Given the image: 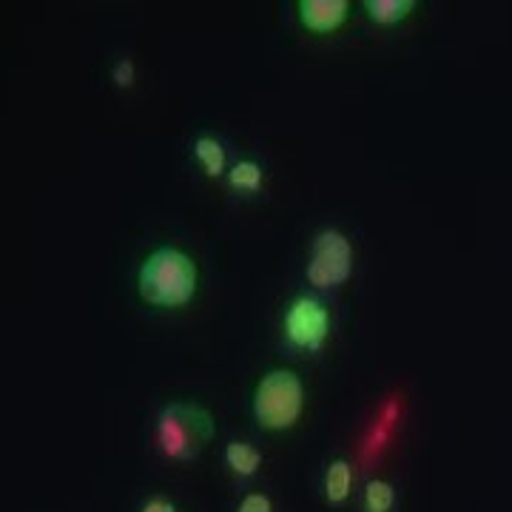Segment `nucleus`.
<instances>
[{
    "label": "nucleus",
    "mask_w": 512,
    "mask_h": 512,
    "mask_svg": "<svg viewBox=\"0 0 512 512\" xmlns=\"http://www.w3.org/2000/svg\"><path fill=\"white\" fill-rule=\"evenodd\" d=\"M114 83L120 86V89H128L131 83H134V60L131 57H123V60H117V66H114Z\"/></svg>",
    "instance_id": "14"
},
{
    "label": "nucleus",
    "mask_w": 512,
    "mask_h": 512,
    "mask_svg": "<svg viewBox=\"0 0 512 512\" xmlns=\"http://www.w3.org/2000/svg\"><path fill=\"white\" fill-rule=\"evenodd\" d=\"M225 464H228V470L237 478H251L256 476V470L262 464V456H259L256 447L245 444V441H228V447H225Z\"/></svg>",
    "instance_id": "9"
},
{
    "label": "nucleus",
    "mask_w": 512,
    "mask_h": 512,
    "mask_svg": "<svg viewBox=\"0 0 512 512\" xmlns=\"http://www.w3.org/2000/svg\"><path fill=\"white\" fill-rule=\"evenodd\" d=\"M197 282H200L197 262L183 248L174 245L151 251L137 271L140 299L151 308H163V311L185 308L197 296Z\"/></svg>",
    "instance_id": "1"
},
{
    "label": "nucleus",
    "mask_w": 512,
    "mask_h": 512,
    "mask_svg": "<svg viewBox=\"0 0 512 512\" xmlns=\"http://www.w3.org/2000/svg\"><path fill=\"white\" fill-rule=\"evenodd\" d=\"M299 23L313 35H330L336 32L350 15L348 0H299L296 3Z\"/></svg>",
    "instance_id": "6"
},
{
    "label": "nucleus",
    "mask_w": 512,
    "mask_h": 512,
    "mask_svg": "<svg viewBox=\"0 0 512 512\" xmlns=\"http://www.w3.org/2000/svg\"><path fill=\"white\" fill-rule=\"evenodd\" d=\"M353 487V470L345 458H336L330 461L328 470H325V498L328 504H345Z\"/></svg>",
    "instance_id": "8"
},
{
    "label": "nucleus",
    "mask_w": 512,
    "mask_h": 512,
    "mask_svg": "<svg viewBox=\"0 0 512 512\" xmlns=\"http://www.w3.org/2000/svg\"><path fill=\"white\" fill-rule=\"evenodd\" d=\"M282 330H285V339H288L291 348L316 353V350L325 348V342H328L330 311L325 308L322 299L302 293V296L293 299L285 316H282Z\"/></svg>",
    "instance_id": "5"
},
{
    "label": "nucleus",
    "mask_w": 512,
    "mask_h": 512,
    "mask_svg": "<svg viewBox=\"0 0 512 512\" xmlns=\"http://www.w3.org/2000/svg\"><path fill=\"white\" fill-rule=\"evenodd\" d=\"M305 410V384L293 370L265 373L254 390V419L262 430H291Z\"/></svg>",
    "instance_id": "3"
},
{
    "label": "nucleus",
    "mask_w": 512,
    "mask_h": 512,
    "mask_svg": "<svg viewBox=\"0 0 512 512\" xmlns=\"http://www.w3.org/2000/svg\"><path fill=\"white\" fill-rule=\"evenodd\" d=\"M191 148H194V157L200 160L202 171H205L208 177H222V174H228V171H225V148H222V143L217 137L200 134Z\"/></svg>",
    "instance_id": "10"
},
{
    "label": "nucleus",
    "mask_w": 512,
    "mask_h": 512,
    "mask_svg": "<svg viewBox=\"0 0 512 512\" xmlns=\"http://www.w3.org/2000/svg\"><path fill=\"white\" fill-rule=\"evenodd\" d=\"M365 512H390L393 504H396V490L390 481H382V478H373L365 487Z\"/></svg>",
    "instance_id": "12"
},
{
    "label": "nucleus",
    "mask_w": 512,
    "mask_h": 512,
    "mask_svg": "<svg viewBox=\"0 0 512 512\" xmlns=\"http://www.w3.org/2000/svg\"><path fill=\"white\" fill-rule=\"evenodd\" d=\"M262 183H265V171H262V165L256 163V160H239L228 171V185L234 191L256 194L262 188Z\"/></svg>",
    "instance_id": "11"
},
{
    "label": "nucleus",
    "mask_w": 512,
    "mask_h": 512,
    "mask_svg": "<svg viewBox=\"0 0 512 512\" xmlns=\"http://www.w3.org/2000/svg\"><path fill=\"white\" fill-rule=\"evenodd\" d=\"M211 436L214 419L200 404L171 402L157 413V444L174 461H194Z\"/></svg>",
    "instance_id": "2"
},
{
    "label": "nucleus",
    "mask_w": 512,
    "mask_h": 512,
    "mask_svg": "<svg viewBox=\"0 0 512 512\" xmlns=\"http://www.w3.org/2000/svg\"><path fill=\"white\" fill-rule=\"evenodd\" d=\"M237 512H274V504H271L268 495L248 493L242 498V504L237 507Z\"/></svg>",
    "instance_id": "13"
},
{
    "label": "nucleus",
    "mask_w": 512,
    "mask_h": 512,
    "mask_svg": "<svg viewBox=\"0 0 512 512\" xmlns=\"http://www.w3.org/2000/svg\"><path fill=\"white\" fill-rule=\"evenodd\" d=\"M353 274V245L339 228H325L313 237L305 276L316 291L345 285Z\"/></svg>",
    "instance_id": "4"
},
{
    "label": "nucleus",
    "mask_w": 512,
    "mask_h": 512,
    "mask_svg": "<svg viewBox=\"0 0 512 512\" xmlns=\"http://www.w3.org/2000/svg\"><path fill=\"white\" fill-rule=\"evenodd\" d=\"M140 512H177V507L168 498H163V495H154V498H148L146 504H143Z\"/></svg>",
    "instance_id": "15"
},
{
    "label": "nucleus",
    "mask_w": 512,
    "mask_h": 512,
    "mask_svg": "<svg viewBox=\"0 0 512 512\" xmlns=\"http://www.w3.org/2000/svg\"><path fill=\"white\" fill-rule=\"evenodd\" d=\"M367 12V18L379 26H396L407 20L413 12H416V0H365L362 3Z\"/></svg>",
    "instance_id": "7"
}]
</instances>
